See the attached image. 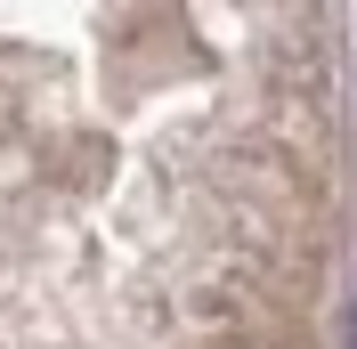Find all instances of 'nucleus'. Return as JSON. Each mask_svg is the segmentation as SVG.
Returning a JSON list of instances; mask_svg holds the SVG:
<instances>
[]
</instances>
